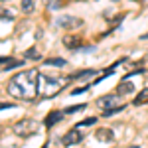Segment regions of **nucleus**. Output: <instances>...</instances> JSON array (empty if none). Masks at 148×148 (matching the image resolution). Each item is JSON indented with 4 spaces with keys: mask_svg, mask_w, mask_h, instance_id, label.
Masks as SVG:
<instances>
[{
    "mask_svg": "<svg viewBox=\"0 0 148 148\" xmlns=\"http://www.w3.org/2000/svg\"><path fill=\"white\" fill-rule=\"evenodd\" d=\"M130 148H138V146H130Z\"/></svg>",
    "mask_w": 148,
    "mask_h": 148,
    "instance_id": "obj_19",
    "label": "nucleus"
},
{
    "mask_svg": "<svg viewBox=\"0 0 148 148\" xmlns=\"http://www.w3.org/2000/svg\"><path fill=\"white\" fill-rule=\"evenodd\" d=\"M12 128H14V132L20 138H30L40 130V125H38V121H34V119H24V121H18Z\"/></svg>",
    "mask_w": 148,
    "mask_h": 148,
    "instance_id": "obj_2",
    "label": "nucleus"
},
{
    "mask_svg": "<svg viewBox=\"0 0 148 148\" xmlns=\"http://www.w3.org/2000/svg\"><path fill=\"white\" fill-rule=\"evenodd\" d=\"M56 24L59 26V28H67V30H71V28H79V26H83V20H79V18H71V16H59L56 20Z\"/></svg>",
    "mask_w": 148,
    "mask_h": 148,
    "instance_id": "obj_5",
    "label": "nucleus"
},
{
    "mask_svg": "<svg viewBox=\"0 0 148 148\" xmlns=\"http://www.w3.org/2000/svg\"><path fill=\"white\" fill-rule=\"evenodd\" d=\"M26 57H28V59H40V53H38L36 49H28V51H26Z\"/></svg>",
    "mask_w": 148,
    "mask_h": 148,
    "instance_id": "obj_14",
    "label": "nucleus"
},
{
    "mask_svg": "<svg viewBox=\"0 0 148 148\" xmlns=\"http://www.w3.org/2000/svg\"><path fill=\"white\" fill-rule=\"evenodd\" d=\"M44 2H49V0H44Z\"/></svg>",
    "mask_w": 148,
    "mask_h": 148,
    "instance_id": "obj_20",
    "label": "nucleus"
},
{
    "mask_svg": "<svg viewBox=\"0 0 148 148\" xmlns=\"http://www.w3.org/2000/svg\"><path fill=\"white\" fill-rule=\"evenodd\" d=\"M95 138L101 140V142H113L114 140V132L111 130V128H99V130L95 132Z\"/></svg>",
    "mask_w": 148,
    "mask_h": 148,
    "instance_id": "obj_7",
    "label": "nucleus"
},
{
    "mask_svg": "<svg viewBox=\"0 0 148 148\" xmlns=\"http://www.w3.org/2000/svg\"><path fill=\"white\" fill-rule=\"evenodd\" d=\"M0 18H6V20H12V14H8L6 10H2V12H0Z\"/></svg>",
    "mask_w": 148,
    "mask_h": 148,
    "instance_id": "obj_16",
    "label": "nucleus"
},
{
    "mask_svg": "<svg viewBox=\"0 0 148 148\" xmlns=\"http://www.w3.org/2000/svg\"><path fill=\"white\" fill-rule=\"evenodd\" d=\"M63 111H51V113L46 116V126H53L56 123H59L61 119H63Z\"/></svg>",
    "mask_w": 148,
    "mask_h": 148,
    "instance_id": "obj_9",
    "label": "nucleus"
},
{
    "mask_svg": "<svg viewBox=\"0 0 148 148\" xmlns=\"http://www.w3.org/2000/svg\"><path fill=\"white\" fill-rule=\"evenodd\" d=\"M10 107H14L12 103H0V111H2V109H10Z\"/></svg>",
    "mask_w": 148,
    "mask_h": 148,
    "instance_id": "obj_17",
    "label": "nucleus"
},
{
    "mask_svg": "<svg viewBox=\"0 0 148 148\" xmlns=\"http://www.w3.org/2000/svg\"><path fill=\"white\" fill-rule=\"evenodd\" d=\"M36 8V2L34 0H22V12H26V14H32Z\"/></svg>",
    "mask_w": 148,
    "mask_h": 148,
    "instance_id": "obj_12",
    "label": "nucleus"
},
{
    "mask_svg": "<svg viewBox=\"0 0 148 148\" xmlns=\"http://www.w3.org/2000/svg\"><path fill=\"white\" fill-rule=\"evenodd\" d=\"M144 103H148V89L138 93L136 97H134V101H132V105H134V107H140V105H144Z\"/></svg>",
    "mask_w": 148,
    "mask_h": 148,
    "instance_id": "obj_11",
    "label": "nucleus"
},
{
    "mask_svg": "<svg viewBox=\"0 0 148 148\" xmlns=\"http://www.w3.org/2000/svg\"><path fill=\"white\" fill-rule=\"evenodd\" d=\"M81 140H83V132H81V126H75V128H71L67 134L61 138L63 146H73V144H79Z\"/></svg>",
    "mask_w": 148,
    "mask_h": 148,
    "instance_id": "obj_4",
    "label": "nucleus"
},
{
    "mask_svg": "<svg viewBox=\"0 0 148 148\" xmlns=\"http://www.w3.org/2000/svg\"><path fill=\"white\" fill-rule=\"evenodd\" d=\"M46 65H65V59H46Z\"/></svg>",
    "mask_w": 148,
    "mask_h": 148,
    "instance_id": "obj_13",
    "label": "nucleus"
},
{
    "mask_svg": "<svg viewBox=\"0 0 148 148\" xmlns=\"http://www.w3.org/2000/svg\"><path fill=\"white\" fill-rule=\"evenodd\" d=\"M40 71L36 69H28L22 73L12 75V79L6 85V91L10 97L20 99V101H32L36 99V95L40 91Z\"/></svg>",
    "mask_w": 148,
    "mask_h": 148,
    "instance_id": "obj_1",
    "label": "nucleus"
},
{
    "mask_svg": "<svg viewBox=\"0 0 148 148\" xmlns=\"http://www.w3.org/2000/svg\"><path fill=\"white\" fill-rule=\"evenodd\" d=\"M40 85H44V95H56L59 91V83L56 79H49V77H40Z\"/></svg>",
    "mask_w": 148,
    "mask_h": 148,
    "instance_id": "obj_6",
    "label": "nucleus"
},
{
    "mask_svg": "<svg viewBox=\"0 0 148 148\" xmlns=\"http://www.w3.org/2000/svg\"><path fill=\"white\" fill-rule=\"evenodd\" d=\"M119 97H121L119 93H116V95H105V97H99V99H97V107L103 109L105 114H113V113H116V111L123 109Z\"/></svg>",
    "mask_w": 148,
    "mask_h": 148,
    "instance_id": "obj_3",
    "label": "nucleus"
},
{
    "mask_svg": "<svg viewBox=\"0 0 148 148\" xmlns=\"http://www.w3.org/2000/svg\"><path fill=\"white\" fill-rule=\"evenodd\" d=\"M142 40H148V34H146V36H142Z\"/></svg>",
    "mask_w": 148,
    "mask_h": 148,
    "instance_id": "obj_18",
    "label": "nucleus"
},
{
    "mask_svg": "<svg viewBox=\"0 0 148 148\" xmlns=\"http://www.w3.org/2000/svg\"><path fill=\"white\" fill-rule=\"evenodd\" d=\"M116 93H119L121 97H123V95H130V93H134V85H132L128 79L121 81V83L116 85Z\"/></svg>",
    "mask_w": 148,
    "mask_h": 148,
    "instance_id": "obj_8",
    "label": "nucleus"
},
{
    "mask_svg": "<svg viewBox=\"0 0 148 148\" xmlns=\"http://www.w3.org/2000/svg\"><path fill=\"white\" fill-rule=\"evenodd\" d=\"M85 109V105H75V107H71V109H67L65 113H75V111H83Z\"/></svg>",
    "mask_w": 148,
    "mask_h": 148,
    "instance_id": "obj_15",
    "label": "nucleus"
},
{
    "mask_svg": "<svg viewBox=\"0 0 148 148\" xmlns=\"http://www.w3.org/2000/svg\"><path fill=\"white\" fill-rule=\"evenodd\" d=\"M63 46L69 47V49H77L81 46V38H77V36H67V38H63Z\"/></svg>",
    "mask_w": 148,
    "mask_h": 148,
    "instance_id": "obj_10",
    "label": "nucleus"
}]
</instances>
